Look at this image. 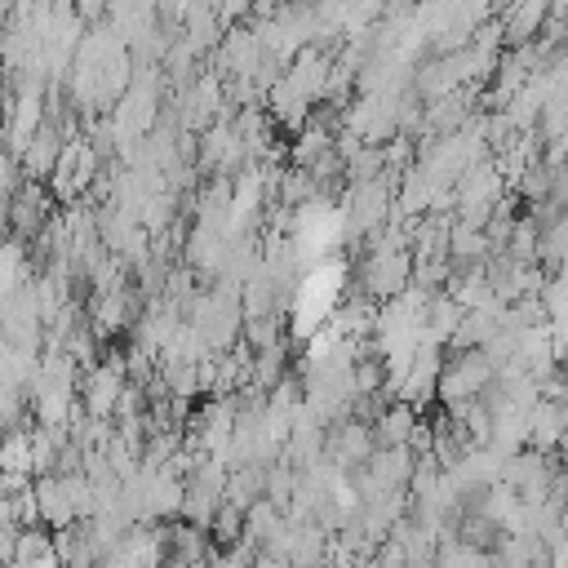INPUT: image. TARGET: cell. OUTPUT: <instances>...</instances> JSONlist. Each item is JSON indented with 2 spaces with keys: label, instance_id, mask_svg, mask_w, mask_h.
Here are the masks:
<instances>
[{
  "label": "cell",
  "instance_id": "obj_3",
  "mask_svg": "<svg viewBox=\"0 0 568 568\" xmlns=\"http://www.w3.org/2000/svg\"><path fill=\"white\" fill-rule=\"evenodd\" d=\"M417 430V408L408 399H395L382 417H377V444H408Z\"/></svg>",
  "mask_w": 568,
  "mask_h": 568
},
{
  "label": "cell",
  "instance_id": "obj_1",
  "mask_svg": "<svg viewBox=\"0 0 568 568\" xmlns=\"http://www.w3.org/2000/svg\"><path fill=\"white\" fill-rule=\"evenodd\" d=\"M124 390H129V382H124V364H120V359H111V364H93L89 377H84L80 404H84L89 417H106V422H111L115 408H120V399H124Z\"/></svg>",
  "mask_w": 568,
  "mask_h": 568
},
{
  "label": "cell",
  "instance_id": "obj_2",
  "mask_svg": "<svg viewBox=\"0 0 568 568\" xmlns=\"http://www.w3.org/2000/svg\"><path fill=\"white\" fill-rule=\"evenodd\" d=\"M324 448H328V457L337 466H364L373 457V448H377V430L364 426L359 417H351V422H337V430L328 435Z\"/></svg>",
  "mask_w": 568,
  "mask_h": 568
}]
</instances>
